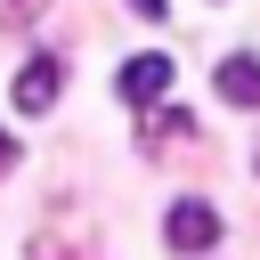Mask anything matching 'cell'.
I'll use <instances>...</instances> for the list:
<instances>
[{"mask_svg": "<svg viewBox=\"0 0 260 260\" xmlns=\"http://www.w3.org/2000/svg\"><path fill=\"white\" fill-rule=\"evenodd\" d=\"M16 154H24V138H16V130H8V122H0V179H8V171H16Z\"/></svg>", "mask_w": 260, "mask_h": 260, "instance_id": "obj_6", "label": "cell"}, {"mask_svg": "<svg viewBox=\"0 0 260 260\" xmlns=\"http://www.w3.org/2000/svg\"><path fill=\"white\" fill-rule=\"evenodd\" d=\"M162 8L171 0H130V16H146V24H162Z\"/></svg>", "mask_w": 260, "mask_h": 260, "instance_id": "obj_7", "label": "cell"}, {"mask_svg": "<svg viewBox=\"0 0 260 260\" xmlns=\"http://www.w3.org/2000/svg\"><path fill=\"white\" fill-rule=\"evenodd\" d=\"M219 236H228V219H219V211H211L203 195H179V203L162 211V244H171L179 260H203V252H211Z\"/></svg>", "mask_w": 260, "mask_h": 260, "instance_id": "obj_1", "label": "cell"}, {"mask_svg": "<svg viewBox=\"0 0 260 260\" xmlns=\"http://www.w3.org/2000/svg\"><path fill=\"white\" fill-rule=\"evenodd\" d=\"M57 89H65V57H57V49H32V57L16 65V81H8L16 114H49V106H57Z\"/></svg>", "mask_w": 260, "mask_h": 260, "instance_id": "obj_2", "label": "cell"}, {"mask_svg": "<svg viewBox=\"0 0 260 260\" xmlns=\"http://www.w3.org/2000/svg\"><path fill=\"white\" fill-rule=\"evenodd\" d=\"M41 8H49V0H0V32H24Z\"/></svg>", "mask_w": 260, "mask_h": 260, "instance_id": "obj_5", "label": "cell"}, {"mask_svg": "<svg viewBox=\"0 0 260 260\" xmlns=\"http://www.w3.org/2000/svg\"><path fill=\"white\" fill-rule=\"evenodd\" d=\"M211 89H219V106H236V114H260V57H252V49H236V57H219V73H211Z\"/></svg>", "mask_w": 260, "mask_h": 260, "instance_id": "obj_4", "label": "cell"}, {"mask_svg": "<svg viewBox=\"0 0 260 260\" xmlns=\"http://www.w3.org/2000/svg\"><path fill=\"white\" fill-rule=\"evenodd\" d=\"M171 81H179V65H171L162 49H138V57H122V73H114V89H122L130 106H162Z\"/></svg>", "mask_w": 260, "mask_h": 260, "instance_id": "obj_3", "label": "cell"}]
</instances>
